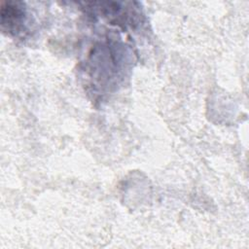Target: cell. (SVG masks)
Listing matches in <instances>:
<instances>
[{"label": "cell", "instance_id": "6da1fadb", "mask_svg": "<svg viewBox=\"0 0 249 249\" xmlns=\"http://www.w3.org/2000/svg\"><path fill=\"white\" fill-rule=\"evenodd\" d=\"M1 24L8 31L17 33L23 21V12L17 4L5 3L1 6Z\"/></svg>", "mask_w": 249, "mask_h": 249}]
</instances>
